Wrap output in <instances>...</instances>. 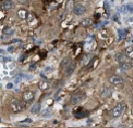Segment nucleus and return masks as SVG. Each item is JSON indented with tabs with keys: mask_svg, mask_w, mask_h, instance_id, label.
<instances>
[{
	"mask_svg": "<svg viewBox=\"0 0 133 128\" xmlns=\"http://www.w3.org/2000/svg\"><path fill=\"white\" fill-rule=\"evenodd\" d=\"M13 2L11 0H4L3 3H2V9L5 11H9L13 8Z\"/></svg>",
	"mask_w": 133,
	"mask_h": 128,
	"instance_id": "7",
	"label": "nucleus"
},
{
	"mask_svg": "<svg viewBox=\"0 0 133 128\" xmlns=\"http://www.w3.org/2000/svg\"><path fill=\"white\" fill-rule=\"evenodd\" d=\"M35 65H31L30 67H29V71H33V70H35Z\"/></svg>",
	"mask_w": 133,
	"mask_h": 128,
	"instance_id": "27",
	"label": "nucleus"
},
{
	"mask_svg": "<svg viewBox=\"0 0 133 128\" xmlns=\"http://www.w3.org/2000/svg\"><path fill=\"white\" fill-rule=\"evenodd\" d=\"M14 32H15V29H14L13 27L6 26V27H4V29H3V35L8 37V36L13 35H14Z\"/></svg>",
	"mask_w": 133,
	"mask_h": 128,
	"instance_id": "9",
	"label": "nucleus"
},
{
	"mask_svg": "<svg viewBox=\"0 0 133 128\" xmlns=\"http://www.w3.org/2000/svg\"><path fill=\"white\" fill-rule=\"evenodd\" d=\"M10 108H11V110L13 111V112H20V111H22V109H23L22 104L20 103L18 100H16V99L11 100Z\"/></svg>",
	"mask_w": 133,
	"mask_h": 128,
	"instance_id": "1",
	"label": "nucleus"
},
{
	"mask_svg": "<svg viewBox=\"0 0 133 128\" xmlns=\"http://www.w3.org/2000/svg\"><path fill=\"white\" fill-rule=\"evenodd\" d=\"M51 116V112H49V110H44L43 112V117L45 118V117H49Z\"/></svg>",
	"mask_w": 133,
	"mask_h": 128,
	"instance_id": "21",
	"label": "nucleus"
},
{
	"mask_svg": "<svg viewBox=\"0 0 133 128\" xmlns=\"http://www.w3.org/2000/svg\"><path fill=\"white\" fill-rule=\"evenodd\" d=\"M125 11H132V5L127 4V5H123L120 8V12H125Z\"/></svg>",
	"mask_w": 133,
	"mask_h": 128,
	"instance_id": "15",
	"label": "nucleus"
},
{
	"mask_svg": "<svg viewBox=\"0 0 133 128\" xmlns=\"http://www.w3.org/2000/svg\"><path fill=\"white\" fill-rule=\"evenodd\" d=\"M18 15L20 16L21 18H24V17H26V12L24 10H19L18 11Z\"/></svg>",
	"mask_w": 133,
	"mask_h": 128,
	"instance_id": "20",
	"label": "nucleus"
},
{
	"mask_svg": "<svg viewBox=\"0 0 133 128\" xmlns=\"http://www.w3.org/2000/svg\"><path fill=\"white\" fill-rule=\"evenodd\" d=\"M39 109H40V104L39 103H35L34 105H33L32 107H31V109H30V112H31V114H37L38 113V111H39Z\"/></svg>",
	"mask_w": 133,
	"mask_h": 128,
	"instance_id": "13",
	"label": "nucleus"
},
{
	"mask_svg": "<svg viewBox=\"0 0 133 128\" xmlns=\"http://www.w3.org/2000/svg\"><path fill=\"white\" fill-rule=\"evenodd\" d=\"M103 7L105 8V10H106L107 12L110 11V5H109V2H108V1H104V2H103Z\"/></svg>",
	"mask_w": 133,
	"mask_h": 128,
	"instance_id": "18",
	"label": "nucleus"
},
{
	"mask_svg": "<svg viewBox=\"0 0 133 128\" xmlns=\"http://www.w3.org/2000/svg\"><path fill=\"white\" fill-rule=\"evenodd\" d=\"M115 61L116 62H118L119 64L121 63H124V62H127V56H125L124 54H116L115 55Z\"/></svg>",
	"mask_w": 133,
	"mask_h": 128,
	"instance_id": "8",
	"label": "nucleus"
},
{
	"mask_svg": "<svg viewBox=\"0 0 133 128\" xmlns=\"http://www.w3.org/2000/svg\"><path fill=\"white\" fill-rule=\"evenodd\" d=\"M7 89H12L13 88V84H11V83H9V84H7Z\"/></svg>",
	"mask_w": 133,
	"mask_h": 128,
	"instance_id": "28",
	"label": "nucleus"
},
{
	"mask_svg": "<svg viewBox=\"0 0 133 128\" xmlns=\"http://www.w3.org/2000/svg\"><path fill=\"white\" fill-rule=\"evenodd\" d=\"M75 69H76V63H74V62H73V63H70L68 66L66 67V71H65L66 77L71 76V75L74 73Z\"/></svg>",
	"mask_w": 133,
	"mask_h": 128,
	"instance_id": "6",
	"label": "nucleus"
},
{
	"mask_svg": "<svg viewBox=\"0 0 133 128\" xmlns=\"http://www.w3.org/2000/svg\"><path fill=\"white\" fill-rule=\"evenodd\" d=\"M122 111H123V105H121V104L116 105L112 109V116L113 117H119L122 114Z\"/></svg>",
	"mask_w": 133,
	"mask_h": 128,
	"instance_id": "4",
	"label": "nucleus"
},
{
	"mask_svg": "<svg viewBox=\"0 0 133 128\" xmlns=\"http://www.w3.org/2000/svg\"><path fill=\"white\" fill-rule=\"evenodd\" d=\"M23 100L25 102H28V103H30V102H32L33 100H34V93H33L32 91H26L23 93Z\"/></svg>",
	"mask_w": 133,
	"mask_h": 128,
	"instance_id": "5",
	"label": "nucleus"
},
{
	"mask_svg": "<svg viewBox=\"0 0 133 128\" xmlns=\"http://www.w3.org/2000/svg\"><path fill=\"white\" fill-rule=\"evenodd\" d=\"M125 30L124 29H118V38L119 40H122L124 37H125Z\"/></svg>",
	"mask_w": 133,
	"mask_h": 128,
	"instance_id": "17",
	"label": "nucleus"
},
{
	"mask_svg": "<svg viewBox=\"0 0 133 128\" xmlns=\"http://www.w3.org/2000/svg\"><path fill=\"white\" fill-rule=\"evenodd\" d=\"M47 86H48L47 82H41V83L39 84V88H40L41 90H45V89L47 88Z\"/></svg>",
	"mask_w": 133,
	"mask_h": 128,
	"instance_id": "19",
	"label": "nucleus"
},
{
	"mask_svg": "<svg viewBox=\"0 0 133 128\" xmlns=\"http://www.w3.org/2000/svg\"><path fill=\"white\" fill-rule=\"evenodd\" d=\"M131 69V64L130 63H127V62H124V63H121L120 64V71L122 72H127L128 70Z\"/></svg>",
	"mask_w": 133,
	"mask_h": 128,
	"instance_id": "11",
	"label": "nucleus"
},
{
	"mask_svg": "<svg viewBox=\"0 0 133 128\" xmlns=\"http://www.w3.org/2000/svg\"><path fill=\"white\" fill-rule=\"evenodd\" d=\"M113 20H117V15H114L113 16Z\"/></svg>",
	"mask_w": 133,
	"mask_h": 128,
	"instance_id": "32",
	"label": "nucleus"
},
{
	"mask_svg": "<svg viewBox=\"0 0 133 128\" xmlns=\"http://www.w3.org/2000/svg\"><path fill=\"white\" fill-rule=\"evenodd\" d=\"M20 82V78L19 77H15V79H14V84H18Z\"/></svg>",
	"mask_w": 133,
	"mask_h": 128,
	"instance_id": "26",
	"label": "nucleus"
},
{
	"mask_svg": "<svg viewBox=\"0 0 133 128\" xmlns=\"http://www.w3.org/2000/svg\"><path fill=\"white\" fill-rule=\"evenodd\" d=\"M64 16H65V14H64V13H62V14L60 15V17H59V19H60V20H62V19L64 18Z\"/></svg>",
	"mask_w": 133,
	"mask_h": 128,
	"instance_id": "31",
	"label": "nucleus"
},
{
	"mask_svg": "<svg viewBox=\"0 0 133 128\" xmlns=\"http://www.w3.org/2000/svg\"><path fill=\"white\" fill-rule=\"evenodd\" d=\"M4 53V50L3 49H1V48H0V54H3Z\"/></svg>",
	"mask_w": 133,
	"mask_h": 128,
	"instance_id": "33",
	"label": "nucleus"
},
{
	"mask_svg": "<svg viewBox=\"0 0 133 128\" xmlns=\"http://www.w3.org/2000/svg\"><path fill=\"white\" fill-rule=\"evenodd\" d=\"M23 122H24V123H31L32 120H31V119H29V118H27V119H25V120H24Z\"/></svg>",
	"mask_w": 133,
	"mask_h": 128,
	"instance_id": "29",
	"label": "nucleus"
},
{
	"mask_svg": "<svg viewBox=\"0 0 133 128\" xmlns=\"http://www.w3.org/2000/svg\"><path fill=\"white\" fill-rule=\"evenodd\" d=\"M13 44H19V42H21V39H19V38H14V39H12L11 40Z\"/></svg>",
	"mask_w": 133,
	"mask_h": 128,
	"instance_id": "25",
	"label": "nucleus"
},
{
	"mask_svg": "<svg viewBox=\"0 0 133 128\" xmlns=\"http://www.w3.org/2000/svg\"><path fill=\"white\" fill-rule=\"evenodd\" d=\"M23 59H24V56H23V55H21V56L19 57V59H18V61H19V62H22Z\"/></svg>",
	"mask_w": 133,
	"mask_h": 128,
	"instance_id": "30",
	"label": "nucleus"
},
{
	"mask_svg": "<svg viewBox=\"0 0 133 128\" xmlns=\"http://www.w3.org/2000/svg\"><path fill=\"white\" fill-rule=\"evenodd\" d=\"M110 83L113 84V85H118V84H121L123 83V79L119 76H112L111 78L109 79Z\"/></svg>",
	"mask_w": 133,
	"mask_h": 128,
	"instance_id": "10",
	"label": "nucleus"
},
{
	"mask_svg": "<svg viewBox=\"0 0 133 128\" xmlns=\"http://www.w3.org/2000/svg\"><path fill=\"white\" fill-rule=\"evenodd\" d=\"M14 50H15V47H14V46H11V47H9L7 48V52H8V53H10V54L14 53Z\"/></svg>",
	"mask_w": 133,
	"mask_h": 128,
	"instance_id": "23",
	"label": "nucleus"
},
{
	"mask_svg": "<svg viewBox=\"0 0 133 128\" xmlns=\"http://www.w3.org/2000/svg\"><path fill=\"white\" fill-rule=\"evenodd\" d=\"M92 24H93V20L91 18H84V19H82V21H81V25H82V26H84V27H88V26H90V25H92Z\"/></svg>",
	"mask_w": 133,
	"mask_h": 128,
	"instance_id": "12",
	"label": "nucleus"
},
{
	"mask_svg": "<svg viewBox=\"0 0 133 128\" xmlns=\"http://www.w3.org/2000/svg\"><path fill=\"white\" fill-rule=\"evenodd\" d=\"M73 11H74V13L76 14V15L81 16V15H83V14L86 12V7L84 5H82V4H77L76 6L74 7Z\"/></svg>",
	"mask_w": 133,
	"mask_h": 128,
	"instance_id": "3",
	"label": "nucleus"
},
{
	"mask_svg": "<svg viewBox=\"0 0 133 128\" xmlns=\"http://www.w3.org/2000/svg\"><path fill=\"white\" fill-rule=\"evenodd\" d=\"M18 3H20V4H26L27 2H28V0H16Z\"/></svg>",
	"mask_w": 133,
	"mask_h": 128,
	"instance_id": "24",
	"label": "nucleus"
},
{
	"mask_svg": "<svg viewBox=\"0 0 133 128\" xmlns=\"http://www.w3.org/2000/svg\"><path fill=\"white\" fill-rule=\"evenodd\" d=\"M85 95L83 93H77V94H75V95H73L71 97V103L73 105H76V104H79L80 102L84 99Z\"/></svg>",
	"mask_w": 133,
	"mask_h": 128,
	"instance_id": "2",
	"label": "nucleus"
},
{
	"mask_svg": "<svg viewBox=\"0 0 133 128\" xmlns=\"http://www.w3.org/2000/svg\"><path fill=\"white\" fill-rule=\"evenodd\" d=\"M122 2H125V1H128V0H121Z\"/></svg>",
	"mask_w": 133,
	"mask_h": 128,
	"instance_id": "34",
	"label": "nucleus"
},
{
	"mask_svg": "<svg viewBox=\"0 0 133 128\" xmlns=\"http://www.w3.org/2000/svg\"><path fill=\"white\" fill-rule=\"evenodd\" d=\"M110 94H111V90L110 89H104L103 91H101L100 95H101V97H103V98H107Z\"/></svg>",
	"mask_w": 133,
	"mask_h": 128,
	"instance_id": "16",
	"label": "nucleus"
},
{
	"mask_svg": "<svg viewBox=\"0 0 133 128\" xmlns=\"http://www.w3.org/2000/svg\"><path fill=\"white\" fill-rule=\"evenodd\" d=\"M70 63H71L70 58H69V57H66V58H63V61L61 62V67H62V68H66Z\"/></svg>",
	"mask_w": 133,
	"mask_h": 128,
	"instance_id": "14",
	"label": "nucleus"
},
{
	"mask_svg": "<svg viewBox=\"0 0 133 128\" xmlns=\"http://www.w3.org/2000/svg\"><path fill=\"white\" fill-rule=\"evenodd\" d=\"M1 61L5 62V63H7V62H12V58H11L10 57H2V59H1Z\"/></svg>",
	"mask_w": 133,
	"mask_h": 128,
	"instance_id": "22",
	"label": "nucleus"
}]
</instances>
